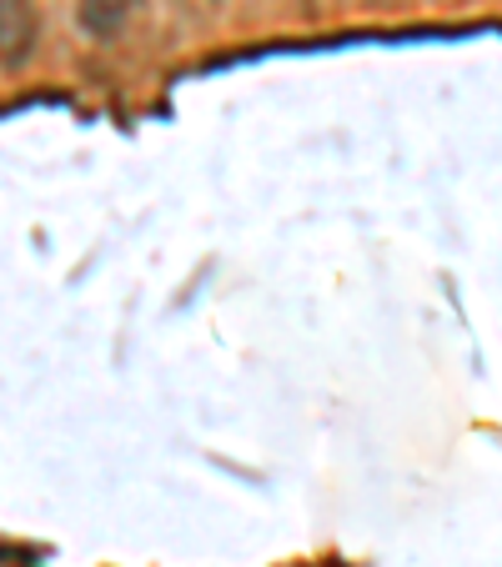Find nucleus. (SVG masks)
I'll return each mask as SVG.
<instances>
[{"label": "nucleus", "instance_id": "nucleus-1", "mask_svg": "<svg viewBox=\"0 0 502 567\" xmlns=\"http://www.w3.org/2000/svg\"><path fill=\"white\" fill-rule=\"evenodd\" d=\"M131 16H136V0H75V21H81L86 35H96V41L116 35Z\"/></svg>", "mask_w": 502, "mask_h": 567}, {"label": "nucleus", "instance_id": "nucleus-2", "mask_svg": "<svg viewBox=\"0 0 502 567\" xmlns=\"http://www.w3.org/2000/svg\"><path fill=\"white\" fill-rule=\"evenodd\" d=\"M31 41H35L31 6H25V0H6V65H11V71L31 55Z\"/></svg>", "mask_w": 502, "mask_h": 567}]
</instances>
